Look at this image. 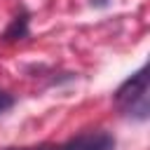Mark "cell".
Returning <instances> with one entry per match:
<instances>
[{"instance_id": "6da1fadb", "label": "cell", "mask_w": 150, "mask_h": 150, "mask_svg": "<svg viewBox=\"0 0 150 150\" xmlns=\"http://www.w3.org/2000/svg\"><path fill=\"white\" fill-rule=\"evenodd\" d=\"M115 108L131 120L145 122L150 117V77L148 66H141L134 75H129L112 96Z\"/></svg>"}, {"instance_id": "7a4b0ae2", "label": "cell", "mask_w": 150, "mask_h": 150, "mask_svg": "<svg viewBox=\"0 0 150 150\" xmlns=\"http://www.w3.org/2000/svg\"><path fill=\"white\" fill-rule=\"evenodd\" d=\"M56 150H115V136L103 129L82 131L70 141H66L63 145H59Z\"/></svg>"}, {"instance_id": "3957f363", "label": "cell", "mask_w": 150, "mask_h": 150, "mask_svg": "<svg viewBox=\"0 0 150 150\" xmlns=\"http://www.w3.org/2000/svg\"><path fill=\"white\" fill-rule=\"evenodd\" d=\"M28 21H30V14L26 12V9H21L14 19H12V23L7 26V30L2 33V40L5 42H16V40H23V38H28Z\"/></svg>"}, {"instance_id": "277c9868", "label": "cell", "mask_w": 150, "mask_h": 150, "mask_svg": "<svg viewBox=\"0 0 150 150\" xmlns=\"http://www.w3.org/2000/svg\"><path fill=\"white\" fill-rule=\"evenodd\" d=\"M12 105H14V96H12L9 91L0 89V115H2V112H7Z\"/></svg>"}, {"instance_id": "5b68a950", "label": "cell", "mask_w": 150, "mask_h": 150, "mask_svg": "<svg viewBox=\"0 0 150 150\" xmlns=\"http://www.w3.org/2000/svg\"><path fill=\"white\" fill-rule=\"evenodd\" d=\"M5 150H56L54 145H33V148H5Z\"/></svg>"}, {"instance_id": "8992f818", "label": "cell", "mask_w": 150, "mask_h": 150, "mask_svg": "<svg viewBox=\"0 0 150 150\" xmlns=\"http://www.w3.org/2000/svg\"><path fill=\"white\" fill-rule=\"evenodd\" d=\"M91 5H94V7H105L108 0H91Z\"/></svg>"}]
</instances>
